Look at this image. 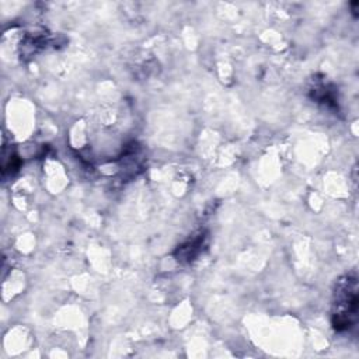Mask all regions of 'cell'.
<instances>
[{"instance_id":"cell-1","label":"cell","mask_w":359,"mask_h":359,"mask_svg":"<svg viewBox=\"0 0 359 359\" xmlns=\"http://www.w3.org/2000/svg\"><path fill=\"white\" fill-rule=\"evenodd\" d=\"M358 317V282L352 275L341 278L334 290L332 325L337 331H346L355 325Z\"/></svg>"},{"instance_id":"cell-2","label":"cell","mask_w":359,"mask_h":359,"mask_svg":"<svg viewBox=\"0 0 359 359\" xmlns=\"http://www.w3.org/2000/svg\"><path fill=\"white\" fill-rule=\"evenodd\" d=\"M205 240H206V236H205L203 231L192 234L188 240H185L181 245H178V248L174 252L175 258L180 262L194 261L202 252V248L205 245Z\"/></svg>"}]
</instances>
